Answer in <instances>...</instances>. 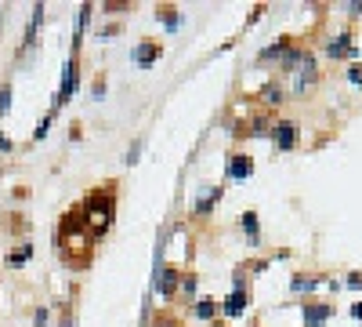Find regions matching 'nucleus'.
Returning a JSON list of instances; mask_svg holds the SVG:
<instances>
[{
    "mask_svg": "<svg viewBox=\"0 0 362 327\" xmlns=\"http://www.w3.org/2000/svg\"><path fill=\"white\" fill-rule=\"evenodd\" d=\"M333 317V306L326 302H304V327H319Z\"/></svg>",
    "mask_w": 362,
    "mask_h": 327,
    "instance_id": "nucleus-2",
    "label": "nucleus"
},
{
    "mask_svg": "<svg viewBox=\"0 0 362 327\" xmlns=\"http://www.w3.org/2000/svg\"><path fill=\"white\" fill-rule=\"evenodd\" d=\"M174 291H178V269L163 266V269L156 273V295H160V298H171Z\"/></svg>",
    "mask_w": 362,
    "mask_h": 327,
    "instance_id": "nucleus-4",
    "label": "nucleus"
},
{
    "mask_svg": "<svg viewBox=\"0 0 362 327\" xmlns=\"http://www.w3.org/2000/svg\"><path fill=\"white\" fill-rule=\"evenodd\" d=\"M254 174V160L247 157V153H236L228 160V179H236V182H247Z\"/></svg>",
    "mask_w": 362,
    "mask_h": 327,
    "instance_id": "nucleus-3",
    "label": "nucleus"
},
{
    "mask_svg": "<svg viewBox=\"0 0 362 327\" xmlns=\"http://www.w3.org/2000/svg\"><path fill=\"white\" fill-rule=\"evenodd\" d=\"M181 287H185V295H192V291H196V276H185V280H181Z\"/></svg>",
    "mask_w": 362,
    "mask_h": 327,
    "instance_id": "nucleus-17",
    "label": "nucleus"
},
{
    "mask_svg": "<svg viewBox=\"0 0 362 327\" xmlns=\"http://www.w3.org/2000/svg\"><path fill=\"white\" fill-rule=\"evenodd\" d=\"M247 306H250V295L243 291V287H236V291L228 295V302H225V313H228V317H239Z\"/></svg>",
    "mask_w": 362,
    "mask_h": 327,
    "instance_id": "nucleus-6",
    "label": "nucleus"
},
{
    "mask_svg": "<svg viewBox=\"0 0 362 327\" xmlns=\"http://www.w3.org/2000/svg\"><path fill=\"white\" fill-rule=\"evenodd\" d=\"M268 131V120L261 117V120H254V128H250V135H265Z\"/></svg>",
    "mask_w": 362,
    "mask_h": 327,
    "instance_id": "nucleus-16",
    "label": "nucleus"
},
{
    "mask_svg": "<svg viewBox=\"0 0 362 327\" xmlns=\"http://www.w3.org/2000/svg\"><path fill=\"white\" fill-rule=\"evenodd\" d=\"M11 109V87H0V113Z\"/></svg>",
    "mask_w": 362,
    "mask_h": 327,
    "instance_id": "nucleus-15",
    "label": "nucleus"
},
{
    "mask_svg": "<svg viewBox=\"0 0 362 327\" xmlns=\"http://www.w3.org/2000/svg\"><path fill=\"white\" fill-rule=\"evenodd\" d=\"M214 327H225V324H214Z\"/></svg>",
    "mask_w": 362,
    "mask_h": 327,
    "instance_id": "nucleus-21",
    "label": "nucleus"
},
{
    "mask_svg": "<svg viewBox=\"0 0 362 327\" xmlns=\"http://www.w3.org/2000/svg\"><path fill=\"white\" fill-rule=\"evenodd\" d=\"M160 55H163L160 44H138V47H134V62H138V66H152Z\"/></svg>",
    "mask_w": 362,
    "mask_h": 327,
    "instance_id": "nucleus-7",
    "label": "nucleus"
},
{
    "mask_svg": "<svg viewBox=\"0 0 362 327\" xmlns=\"http://www.w3.org/2000/svg\"><path fill=\"white\" fill-rule=\"evenodd\" d=\"M272 138H276V149L290 153V149L301 142V128H297V120H279L276 128H272Z\"/></svg>",
    "mask_w": 362,
    "mask_h": 327,
    "instance_id": "nucleus-1",
    "label": "nucleus"
},
{
    "mask_svg": "<svg viewBox=\"0 0 362 327\" xmlns=\"http://www.w3.org/2000/svg\"><path fill=\"white\" fill-rule=\"evenodd\" d=\"M192 313H196L200 320H210V317H217V302L214 298H203V302H196V309H192Z\"/></svg>",
    "mask_w": 362,
    "mask_h": 327,
    "instance_id": "nucleus-11",
    "label": "nucleus"
},
{
    "mask_svg": "<svg viewBox=\"0 0 362 327\" xmlns=\"http://www.w3.org/2000/svg\"><path fill=\"white\" fill-rule=\"evenodd\" d=\"M352 313H355V317H359V320H362V302H359V306H355V309H352Z\"/></svg>",
    "mask_w": 362,
    "mask_h": 327,
    "instance_id": "nucleus-20",
    "label": "nucleus"
},
{
    "mask_svg": "<svg viewBox=\"0 0 362 327\" xmlns=\"http://www.w3.org/2000/svg\"><path fill=\"white\" fill-rule=\"evenodd\" d=\"M348 80H352V84H362V69L352 66V69H348Z\"/></svg>",
    "mask_w": 362,
    "mask_h": 327,
    "instance_id": "nucleus-18",
    "label": "nucleus"
},
{
    "mask_svg": "<svg viewBox=\"0 0 362 327\" xmlns=\"http://www.w3.org/2000/svg\"><path fill=\"white\" fill-rule=\"evenodd\" d=\"M326 52H330V58H344L348 52H352V33H341L337 41H330Z\"/></svg>",
    "mask_w": 362,
    "mask_h": 327,
    "instance_id": "nucleus-8",
    "label": "nucleus"
},
{
    "mask_svg": "<svg viewBox=\"0 0 362 327\" xmlns=\"http://www.w3.org/2000/svg\"><path fill=\"white\" fill-rule=\"evenodd\" d=\"M315 284H319L315 276H293V291H312Z\"/></svg>",
    "mask_w": 362,
    "mask_h": 327,
    "instance_id": "nucleus-13",
    "label": "nucleus"
},
{
    "mask_svg": "<svg viewBox=\"0 0 362 327\" xmlns=\"http://www.w3.org/2000/svg\"><path fill=\"white\" fill-rule=\"evenodd\" d=\"M265 102H276V106L282 102V91H279L276 84H268V87H265Z\"/></svg>",
    "mask_w": 362,
    "mask_h": 327,
    "instance_id": "nucleus-14",
    "label": "nucleus"
},
{
    "mask_svg": "<svg viewBox=\"0 0 362 327\" xmlns=\"http://www.w3.org/2000/svg\"><path fill=\"white\" fill-rule=\"evenodd\" d=\"M29 255H33V247L22 244L19 251H11V255H8V266H22V262H29Z\"/></svg>",
    "mask_w": 362,
    "mask_h": 327,
    "instance_id": "nucleus-12",
    "label": "nucleus"
},
{
    "mask_svg": "<svg viewBox=\"0 0 362 327\" xmlns=\"http://www.w3.org/2000/svg\"><path fill=\"white\" fill-rule=\"evenodd\" d=\"M152 327H178V320H171V317H160V320L152 324Z\"/></svg>",
    "mask_w": 362,
    "mask_h": 327,
    "instance_id": "nucleus-19",
    "label": "nucleus"
},
{
    "mask_svg": "<svg viewBox=\"0 0 362 327\" xmlns=\"http://www.w3.org/2000/svg\"><path fill=\"white\" fill-rule=\"evenodd\" d=\"M221 200V185H206L203 190V196L196 200V215H210V207Z\"/></svg>",
    "mask_w": 362,
    "mask_h": 327,
    "instance_id": "nucleus-5",
    "label": "nucleus"
},
{
    "mask_svg": "<svg viewBox=\"0 0 362 327\" xmlns=\"http://www.w3.org/2000/svg\"><path fill=\"white\" fill-rule=\"evenodd\" d=\"M76 91V62H69V69H66V80H62V95H58V106L66 102V98Z\"/></svg>",
    "mask_w": 362,
    "mask_h": 327,
    "instance_id": "nucleus-9",
    "label": "nucleus"
},
{
    "mask_svg": "<svg viewBox=\"0 0 362 327\" xmlns=\"http://www.w3.org/2000/svg\"><path fill=\"white\" fill-rule=\"evenodd\" d=\"M243 233L250 236V244H261V229H257V215H254V211L243 215Z\"/></svg>",
    "mask_w": 362,
    "mask_h": 327,
    "instance_id": "nucleus-10",
    "label": "nucleus"
}]
</instances>
